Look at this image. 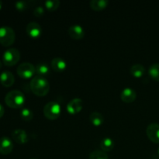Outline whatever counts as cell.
Wrapping results in <instances>:
<instances>
[{
    "label": "cell",
    "mask_w": 159,
    "mask_h": 159,
    "mask_svg": "<svg viewBox=\"0 0 159 159\" xmlns=\"http://www.w3.org/2000/svg\"><path fill=\"white\" fill-rule=\"evenodd\" d=\"M30 89L37 96H44L49 92L50 84L45 77L36 75L30 81Z\"/></svg>",
    "instance_id": "obj_1"
},
{
    "label": "cell",
    "mask_w": 159,
    "mask_h": 159,
    "mask_svg": "<svg viewBox=\"0 0 159 159\" xmlns=\"http://www.w3.org/2000/svg\"><path fill=\"white\" fill-rule=\"evenodd\" d=\"M5 102L11 108H21L25 103V96L19 90H12L6 94Z\"/></svg>",
    "instance_id": "obj_2"
},
{
    "label": "cell",
    "mask_w": 159,
    "mask_h": 159,
    "mask_svg": "<svg viewBox=\"0 0 159 159\" xmlns=\"http://www.w3.org/2000/svg\"><path fill=\"white\" fill-rule=\"evenodd\" d=\"M16 40V34L13 29L9 26L0 27V43L4 47H9L13 44Z\"/></svg>",
    "instance_id": "obj_3"
},
{
    "label": "cell",
    "mask_w": 159,
    "mask_h": 159,
    "mask_svg": "<svg viewBox=\"0 0 159 159\" xmlns=\"http://www.w3.org/2000/svg\"><path fill=\"white\" fill-rule=\"evenodd\" d=\"M20 59V53L16 48H9L2 55V61L6 66H13Z\"/></svg>",
    "instance_id": "obj_4"
},
{
    "label": "cell",
    "mask_w": 159,
    "mask_h": 159,
    "mask_svg": "<svg viewBox=\"0 0 159 159\" xmlns=\"http://www.w3.org/2000/svg\"><path fill=\"white\" fill-rule=\"evenodd\" d=\"M61 108L57 102H49L43 107V114L48 119L55 120L61 115Z\"/></svg>",
    "instance_id": "obj_5"
},
{
    "label": "cell",
    "mask_w": 159,
    "mask_h": 159,
    "mask_svg": "<svg viewBox=\"0 0 159 159\" xmlns=\"http://www.w3.org/2000/svg\"><path fill=\"white\" fill-rule=\"evenodd\" d=\"M36 73V68L29 62L20 64L17 68V74L22 79H28L32 78Z\"/></svg>",
    "instance_id": "obj_6"
},
{
    "label": "cell",
    "mask_w": 159,
    "mask_h": 159,
    "mask_svg": "<svg viewBox=\"0 0 159 159\" xmlns=\"http://www.w3.org/2000/svg\"><path fill=\"white\" fill-rule=\"evenodd\" d=\"M83 108V101L80 98H74L67 105V111L70 114H77L80 113Z\"/></svg>",
    "instance_id": "obj_7"
},
{
    "label": "cell",
    "mask_w": 159,
    "mask_h": 159,
    "mask_svg": "<svg viewBox=\"0 0 159 159\" xmlns=\"http://www.w3.org/2000/svg\"><path fill=\"white\" fill-rule=\"evenodd\" d=\"M147 136L152 142L158 144L159 143V124L152 123L147 127L146 129Z\"/></svg>",
    "instance_id": "obj_8"
},
{
    "label": "cell",
    "mask_w": 159,
    "mask_h": 159,
    "mask_svg": "<svg viewBox=\"0 0 159 159\" xmlns=\"http://www.w3.org/2000/svg\"><path fill=\"white\" fill-rule=\"evenodd\" d=\"M26 31L28 35L32 38H38L42 34V28L37 22H30L27 24Z\"/></svg>",
    "instance_id": "obj_9"
},
{
    "label": "cell",
    "mask_w": 159,
    "mask_h": 159,
    "mask_svg": "<svg viewBox=\"0 0 159 159\" xmlns=\"http://www.w3.org/2000/svg\"><path fill=\"white\" fill-rule=\"evenodd\" d=\"M13 149V143L12 140L6 136L0 138V153L2 155H9Z\"/></svg>",
    "instance_id": "obj_10"
},
{
    "label": "cell",
    "mask_w": 159,
    "mask_h": 159,
    "mask_svg": "<svg viewBox=\"0 0 159 159\" xmlns=\"http://www.w3.org/2000/svg\"><path fill=\"white\" fill-rule=\"evenodd\" d=\"M68 34L74 40H80L85 36V30L83 27L79 24H75L70 26L68 30Z\"/></svg>",
    "instance_id": "obj_11"
},
{
    "label": "cell",
    "mask_w": 159,
    "mask_h": 159,
    "mask_svg": "<svg viewBox=\"0 0 159 159\" xmlns=\"http://www.w3.org/2000/svg\"><path fill=\"white\" fill-rule=\"evenodd\" d=\"M12 138L16 143L20 144H26L29 141L26 132L23 129H16L12 132Z\"/></svg>",
    "instance_id": "obj_12"
},
{
    "label": "cell",
    "mask_w": 159,
    "mask_h": 159,
    "mask_svg": "<svg viewBox=\"0 0 159 159\" xmlns=\"http://www.w3.org/2000/svg\"><path fill=\"white\" fill-rule=\"evenodd\" d=\"M15 78L11 71H4L0 74V82L5 87H10L13 85Z\"/></svg>",
    "instance_id": "obj_13"
},
{
    "label": "cell",
    "mask_w": 159,
    "mask_h": 159,
    "mask_svg": "<svg viewBox=\"0 0 159 159\" xmlns=\"http://www.w3.org/2000/svg\"><path fill=\"white\" fill-rule=\"evenodd\" d=\"M120 98L123 102L126 103H130L136 99L137 93L131 88H125L121 93Z\"/></svg>",
    "instance_id": "obj_14"
},
{
    "label": "cell",
    "mask_w": 159,
    "mask_h": 159,
    "mask_svg": "<svg viewBox=\"0 0 159 159\" xmlns=\"http://www.w3.org/2000/svg\"><path fill=\"white\" fill-rule=\"evenodd\" d=\"M51 68L54 71H57V72H61V71H63L66 69L67 63L61 57H56L51 61Z\"/></svg>",
    "instance_id": "obj_15"
},
{
    "label": "cell",
    "mask_w": 159,
    "mask_h": 159,
    "mask_svg": "<svg viewBox=\"0 0 159 159\" xmlns=\"http://www.w3.org/2000/svg\"><path fill=\"white\" fill-rule=\"evenodd\" d=\"M130 72L134 78H141L145 73V68L141 64H135L130 68Z\"/></svg>",
    "instance_id": "obj_16"
},
{
    "label": "cell",
    "mask_w": 159,
    "mask_h": 159,
    "mask_svg": "<svg viewBox=\"0 0 159 159\" xmlns=\"http://www.w3.org/2000/svg\"><path fill=\"white\" fill-rule=\"evenodd\" d=\"M35 68L36 73L37 74V75L44 77V76L48 75L50 73L49 65H48L46 62H39V63L36 65Z\"/></svg>",
    "instance_id": "obj_17"
},
{
    "label": "cell",
    "mask_w": 159,
    "mask_h": 159,
    "mask_svg": "<svg viewBox=\"0 0 159 159\" xmlns=\"http://www.w3.org/2000/svg\"><path fill=\"white\" fill-rule=\"evenodd\" d=\"M90 122L96 127H99L104 122V117L99 112H93L89 116Z\"/></svg>",
    "instance_id": "obj_18"
},
{
    "label": "cell",
    "mask_w": 159,
    "mask_h": 159,
    "mask_svg": "<svg viewBox=\"0 0 159 159\" xmlns=\"http://www.w3.org/2000/svg\"><path fill=\"white\" fill-rule=\"evenodd\" d=\"M90 7L96 11H100L105 9L109 4L108 0H92L90 1Z\"/></svg>",
    "instance_id": "obj_19"
},
{
    "label": "cell",
    "mask_w": 159,
    "mask_h": 159,
    "mask_svg": "<svg viewBox=\"0 0 159 159\" xmlns=\"http://www.w3.org/2000/svg\"><path fill=\"white\" fill-rule=\"evenodd\" d=\"M100 148L103 152H110L114 148V142L110 138H105L101 141Z\"/></svg>",
    "instance_id": "obj_20"
},
{
    "label": "cell",
    "mask_w": 159,
    "mask_h": 159,
    "mask_svg": "<svg viewBox=\"0 0 159 159\" xmlns=\"http://www.w3.org/2000/svg\"><path fill=\"white\" fill-rule=\"evenodd\" d=\"M148 72L152 79L159 82V63H155L151 65Z\"/></svg>",
    "instance_id": "obj_21"
},
{
    "label": "cell",
    "mask_w": 159,
    "mask_h": 159,
    "mask_svg": "<svg viewBox=\"0 0 159 159\" xmlns=\"http://www.w3.org/2000/svg\"><path fill=\"white\" fill-rule=\"evenodd\" d=\"M20 116L23 120L30 121L34 117V113L29 108H23L20 112Z\"/></svg>",
    "instance_id": "obj_22"
},
{
    "label": "cell",
    "mask_w": 159,
    "mask_h": 159,
    "mask_svg": "<svg viewBox=\"0 0 159 159\" xmlns=\"http://www.w3.org/2000/svg\"><path fill=\"white\" fill-rule=\"evenodd\" d=\"M89 159H109V157L103 151L96 150L91 152L89 155Z\"/></svg>",
    "instance_id": "obj_23"
},
{
    "label": "cell",
    "mask_w": 159,
    "mask_h": 159,
    "mask_svg": "<svg viewBox=\"0 0 159 159\" xmlns=\"http://www.w3.org/2000/svg\"><path fill=\"white\" fill-rule=\"evenodd\" d=\"M60 5L59 0H47L44 2L45 8L49 11H54L58 8Z\"/></svg>",
    "instance_id": "obj_24"
},
{
    "label": "cell",
    "mask_w": 159,
    "mask_h": 159,
    "mask_svg": "<svg viewBox=\"0 0 159 159\" xmlns=\"http://www.w3.org/2000/svg\"><path fill=\"white\" fill-rule=\"evenodd\" d=\"M15 7L20 12L25 11L28 8V2L26 1H17L15 3Z\"/></svg>",
    "instance_id": "obj_25"
},
{
    "label": "cell",
    "mask_w": 159,
    "mask_h": 159,
    "mask_svg": "<svg viewBox=\"0 0 159 159\" xmlns=\"http://www.w3.org/2000/svg\"><path fill=\"white\" fill-rule=\"evenodd\" d=\"M34 14L35 16L40 17L44 14V8L43 6H37L34 10Z\"/></svg>",
    "instance_id": "obj_26"
},
{
    "label": "cell",
    "mask_w": 159,
    "mask_h": 159,
    "mask_svg": "<svg viewBox=\"0 0 159 159\" xmlns=\"http://www.w3.org/2000/svg\"><path fill=\"white\" fill-rule=\"evenodd\" d=\"M3 115H4V108H3V107L2 106V104L0 103V118H1Z\"/></svg>",
    "instance_id": "obj_27"
},
{
    "label": "cell",
    "mask_w": 159,
    "mask_h": 159,
    "mask_svg": "<svg viewBox=\"0 0 159 159\" xmlns=\"http://www.w3.org/2000/svg\"><path fill=\"white\" fill-rule=\"evenodd\" d=\"M2 2L1 0H0V10H1V9H2Z\"/></svg>",
    "instance_id": "obj_28"
},
{
    "label": "cell",
    "mask_w": 159,
    "mask_h": 159,
    "mask_svg": "<svg viewBox=\"0 0 159 159\" xmlns=\"http://www.w3.org/2000/svg\"><path fill=\"white\" fill-rule=\"evenodd\" d=\"M2 68V62H1V61H0V68Z\"/></svg>",
    "instance_id": "obj_29"
},
{
    "label": "cell",
    "mask_w": 159,
    "mask_h": 159,
    "mask_svg": "<svg viewBox=\"0 0 159 159\" xmlns=\"http://www.w3.org/2000/svg\"><path fill=\"white\" fill-rule=\"evenodd\" d=\"M158 155H159V148H158Z\"/></svg>",
    "instance_id": "obj_30"
},
{
    "label": "cell",
    "mask_w": 159,
    "mask_h": 159,
    "mask_svg": "<svg viewBox=\"0 0 159 159\" xmlns=\"http://www.w3.org/2000/svg\"><path fill=\"white\" fill-rule=\"evenodd\" d=\"M30 159H35V158H30Z\"/></svg>",
    "instance_id": "obj_31"
}]
</instances>
